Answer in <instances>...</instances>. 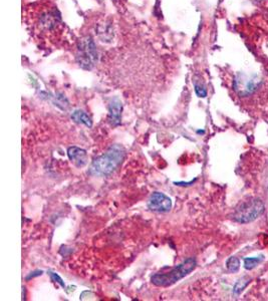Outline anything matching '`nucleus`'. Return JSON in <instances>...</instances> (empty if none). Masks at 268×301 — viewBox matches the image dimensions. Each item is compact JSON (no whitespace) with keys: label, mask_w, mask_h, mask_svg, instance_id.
Segmentation results:
<instances>
[{"label":"nucleus","mask_w":268,"mask_h":301,"mask_svg":"<svg viewBox=\"0 0 268 301\" xmlns=\"http://www.w3.org/2000/svg\"><path fill=\"white\" fill-rule=\"evenodd\" d=\"M32 29L41 38L58 37L63 34L64 23L57 8L49 2L35 7L31 16Z\"/></svg>","instance_id":"1"},{"label":"nucleus","mask_w":268,"mask_h":301,"mask_svg":"<svg viewBox=\"0 0 268 301\" xmlns=\"http://www.w3.org/2000/svg\"><path fill=\"white\" fill-rule=\"evenodd\" d=\"M126 151L121 145L112 146L104 155L95 159L90 167L89 174L97 177L112 175L122 164Z\"/></svg>","instance_id":"2"},{"label":"nucleus","mask_w":268,"mask_h":301,"mask_svg":"<svg viewBox=\"0 0 268 301\" xmlns=\"http://www.w3.org/2000/svg\"><path fill=\"white\" fill-rule=\"evenodd\" d=\"M197 266V262L194 258H188L182 262L177 267L173 268L169 272L166 273H157L152 276L151 281L156 286L160 287H168L179 280L184 278L185 276L189 275Z\"/></svg>","instance_id":"3"},{"label":"nucleus","mask_w":268,"mask_h":301,"mask_svg":"<svg viewBox=\"0 0 268 301\" xmlns=\"http://www.w3.org/2000/svg\"><path fill=\"white\" fill-rule=\"evenodd\" d=\"M265 211V206L260 199H251L241 203L234 211L232 218L237 223L248 224L258 219Z\"/></svg>","instance_id":"4"},{"label":"nucleus","mask_w":268,"mask_h":301,"mask_svg":"<svg viewBox=\"0 0 268 301\" xmlns=\"http://www.w3.org/2000/svg\"><path fill=\"white\" fill-rule=\"evenodd\" d=\"M76 59L78 65L85 69H91L95 66L97 59V53L96 46L91 38L81 40Z\"/></svg>","instance_id":"5"},{"label":"nucleus","mask_w":268,"mask_h":301,"mask_svg":"<svg viewBox=\"0 0 268 301\" xmlns=\"http://www.w3.org/2000/svg\"><path fill=\"white\" fill-rule=\"evenodd\" d=\"M147 207L153 212L167 213L172 208V200L164 193L154 192L148 200Z\"/></svg>","instance_id":"6"},{"label":"nucleus","mask_w":268,"mask_h":301,"mask_svg":"<svg viewBox=\"0 0 268 301\" xmlns=\"http://www.w3.org/2000/svg\"><path fill=\"white\" fill-rule=\"evenodd\" d=\"M68 156L72 163L77 168H81L88 164V153L84 149L71 147L68 149Z\"/></svg>","instance_id":"7"},{"label":"nucleus","mask_w":268,"mask_h":301,"mask_svg":"<svg viewBox=\"0 0 268 301\" xmlns=\"http://www.w3.org/2000/svg\"><path fill=\"white\" fill-rule=\"evenodd\" d=\"M258 86L257 80L250 79V78H241V79H236L235 80V90L241 94V95H246L250 94L253 93Z\"/></svg>","instance_id":"8"},{"label":"nucleus","mask_w":268,"mask_h":301,"mask_svg":"<svg viewBox=\"0 0 268 301\" xmlns=\"http://www.w3.org/2000/svg\"><path fill=\"white\" fill-rule=\"evenodd\" d=\"M122 106L121 100L118 97L112 99L109 107V122L112 126H119L121 124V115H122Z\"/></svg>","instance_id":"9"},{"label":"nucleus","mask_w":268,"mask_h":301,"mask_svg":"<svg viewBox=\"0 0 268 301\" xmlns=\"http://www.w3.org/2000/svg\"><path fill=\"white\" fill-rule=\"evenodd\" d=\"M72 119L73 120V122H75L76 124H81V125H85L86 127L88 128H91L93 126V120L92 118L82 111H74L73 114H72Z\"/></svg>","instance_id":"10"},{"label":"nucleus","mask_w":268,"mask_h":301,"mask_svg":"<svg viewBox=\"0 0 268 301\" xmlns=\"http://www.w3.org/2000/svg\"><path fill=\"white\" fill-rule=\"evenodd\" d=\"M263 260V256L260 257H247L244 258V267L247 270H251L254 269L261 261Z\"/></svg>","instance_id":"11"},{"label":"nucleus","mask_w":268,"mask_h":301,"mask_svg":"<svg viewBox=\"0 0 268 301\" xmlns=\"http://www.w3.org/2000/svg\"><path fill=\"white\" fill-rule=\"evenodd\" d=\"M249 281H250V279L246 278V277L241 278L240 280H238L237 282L235 283L234 287H233V293L236 294V295L240 294L246 288V286L249 284Z\"/></svg>","instance_id":"12"},{"label":"nucleus","mask_w":268,"mask_h":301,"mask_svg":"<svg viewBox=\"0 0 268 301\" xmlns=\"http://www.w3.org/2000/svg\"><path fill=\"white\" fill-rule=\"evenodd\" d=\"M226 267H227L228 271L231 272V273H234V272H237L240 268V261L238 258L236 257H230L227 262H226Z\"/></svg>","instance_id":"13"},{"label":"nucleus","mask_w":268,"mask_h":301,"mask_svg":"<svg viewBox=\"0 0 268 301\" xmlns=\"http://www.w3.org/2000/svg\"><path fill=\"white\" fill-rule=\"evenodd\" d=\"M195 93L199 97H205L206 95H207V91H206V89L203 86H200L197 84L195 85Z\"/></svg>","instance_id":"14"},{"label":"nucleus","mask_w":268,"mask_h":301,"mask_svg":"<svg viewBox=\"0 0 268 301\" xmlns=\"http://www.w3.org/2000/svg\"><path fill=\"white\" fill-rule=\"evenodd\" d=\"M49 275H50V277L55 281V282H57L58 284L61 285V287L66 288V284H65V282H64V280L59 277V275H57L56 273H52V272H49Z\"/></svg>","instance_id":"15"},{"label":"nucleus","mask_w":268,"mask_h":301,"mask_svg":"<svg viewBox=\"0 0 268 301\" xmlns=\"http://www.w3.org/2000/svg\"><path fill=\"white\" fill-rule=\"evenodd\" d=\"M43 273H44V271H41V270H40V271L38 270V271H34V272H31V273H30V274H29L28 276H26V277H25V279H26V280H29V279H31V278H33V277H36V276H39V275H41V274H43Z\"/></svg>","instance_id":"16"}]
</instances>
